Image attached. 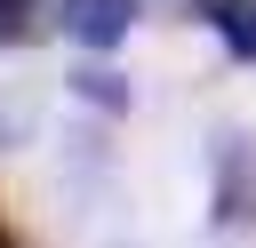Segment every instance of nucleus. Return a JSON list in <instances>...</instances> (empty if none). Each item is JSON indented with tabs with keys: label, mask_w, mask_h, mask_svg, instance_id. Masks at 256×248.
Returning <instances> with one entry per match:
<instances>
[{
	"label": "nucleus",
	"mask_w": 256,
	"mask_h": 248,
	"mask_svg": "<svg viewBox=\"0 0 256 248\" xmlns=\"http://www.w3.org/2000/svg\"><path fill=\"white\" fill-rule=\"evenodd\" d=\"M208 216H216V232H248L256 224V144L240 128H224L208 144Z\"/></svg>",
	"instance_id": "nucleus-1"
},
{
	"label": "nucleus",
	"mask_w": 256,
	"mask_h": 248,
	"mask_svg": "<svg viewBox=\"0 0 256 248\" xmlns=\"http://www.w3.org/2000/svg\"><path fill=\"white\" fill-rule=\"evenodd\" d=\"M136 16H144V0H72V8H64V32H72L80 48H120Z\"/></svg>",
	"instance_id": "nucleus-2"
},
{
	"label": "nucleus",
	"mask_w": 256,
	"mask_h": 248,
	"mask_svg": "<svg viewBox=\"0 0 256 248\" xmlns=\"http://www.w3.org/2000/svg\"><path fill=\"white\" fill-rule=\"evenodd\" d=\"M208 24L224 32V48L240 64H256V0H208Z\"/></svg>",
	"instance_id": "nucleus-3"
},
{
	"label": "nucleus",
	"mask_w": 256,
	"mask_h": 248,
	"mask_svg": "<svg viewBox=\"0 0 256 248\" xmlns=\"http://www.w3.org/2000/svg\"><path fill=\"white\" fill-rule=\"evenodd\" d=\"M72 88H80L88 104H104V112H128V104H136V88H128L120 72H104V64H88V72H72Z\"/></svg>",
	"instance_id": "nucleus-4"
},
{
	"label": "nucleus",
	"mask_w": 256,
	"mask_h": 248,
	"mask_svg": "<svg viewBox=\"0 0 256 248\" xmlns=\"http://www.w3.org/2000/svg\"><path fill=\"white\" fill-rule=\"evenodd\" d=\"M16 136H24V112H0V152H8Z\"/></svg>",
	"instance_id": "nucleus-5"
},
{
	"label": "nucleus",
	"mask_w": 256,
	"mask_h": 248,
	"mask_svg": "<svg viewBox=\"0 0 256 248\" xmlns=\"http://www.w3.org/2000/svg\"><path fill=\"white\" fill-rule=\"evenodd\" d=\"M0 248H8V232H0Z\"/></svg>",
	"instance_id": "nucleus-6"
}]
</instances>
